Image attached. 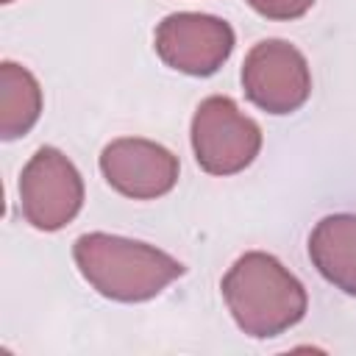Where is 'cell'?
<instances>
[{"instance_id":"1","label":"cell","mask_w":356,"mask_h":356,"mask_svg":"<svg viewBox=\"0 0 356 356\" xmlns=\"http://www.w3.org/2000/svg\"><path fill=\"white\" fill-rule=\"evenodd\" d=\"M236 323L253 337H275L303 317V286L264 253L242 256L222 281Z\"/></svg>"},{"instance_id":"2","label":"cell","mask_w":356,"mask_h":356,"mask_svg":"<svg viewBox=\"0 0 356 356\" xmlns=\"http://www.w3.org/2000/svg\"><path fill=\"white\" fill-rule=\"evenodd\" d=\"M195 159L206 172L228 175L248 167L261 145L259 125L239 114L234 100L209 97L192 122Z\"/></svg>"},{"instance_id":"3","label":"cell","mask_w":356,"mask_h":356,"mask_svg":"<svg viewBox=\"0 0 356 356\" xmlns=\"http://www.w3.org/2000/svg\"><path fill=\"white\" fill-rule=\"evenodd\" d=\"M242 83L248 97L273 114H289L309 97V72L303 56L278 39L259 42L248 53Z\"/></svg>"},{"instance_id":"4","label":"cell","mask_w":356,"mask_h":356,"mask_svg":"<svg viewBox=\"0 0 356 356\" xmlns=\"http://www.w3.org/2000/svg\"><path fill=\"white\" fill-rule=\"evenodd\" d=\"M25 217L44 231H56L72 220L81 206V178L75 167L53 147H42L19 181Z\"/></svg>"},{"instance_id":"5","label":"cell","mask_w":356,"mask_h":356,"mask_svg":"<svg viewBox=\"0 0 356 356\" xmlns=\"http://www.w3.org/2000/svg\"><path fill=\"white\" fill-rule=\"evenodd\" d=\"M78 245L95 250L97 256L108 259V261H120L122 270H97V273H89L83 275L86 281H92L106 298H117V300H145L150 295H156L167 281H172L175 275L184 273V264L181 261H172V264H161V267H134L136 261L147 259L153 253V248L142 245V242H128V239H120V236H106V234H86L78 239Z\"/></svg>"},{"instance_id":"6","label":"cell","mask_w":356,"mask_h":356,"mask_svg":"<svg viewBox=\"0 0 356 356\" xmlns=\"http://www.w3.org/2000/svg\"><path fill=\"white\" fill-rule=\"evenodd\" d=\"M234 47V31L206 14H170L156 31L159 56L189 75H211Z\"/></svg>"},{"instance_id":"7","label":"cell","mask_w":356,"mask_h":356,"mask_svg":"<svg viewBox=\"0 0 356 356\" xmlns=\"http://www.w3.org/2000/svg\"><path fill=\"white\" fill-rule=\"evenodd\" d=\"M100 167L106 181L128 197L164 195L178 178L175 159L164 147L142 139H120L108 145L100 156Z\"/></svg>"},{"instance_id":"8","label":"cell","mask_w":356,"mask_h":356,"mask_svg":"<svg viewBox=\"0 0 356 356\" xmlns=\"http://www.w3.org/2000/svg\"><path fill=\"white\" fill-rule=\"evenodd\" d=\"M309 256L314 259L317 270L334 281L337 286H342L345 292H350V281H353V261H356V248H345V242L334 234V228L323 220L317 225V231L309 239Z\"/></svg>"},{"instance_id":"9","label":"cell","mask_w":356,"mask_h":356,"mask_svg":"<svg viewBox=\"0 0 356 356\" xmlns=\"http://www.w3.org/2000/svg\"><path fill=\"white\" fill-rule=\"evenodd\" d=\"M248 3L270 19H292L300 17L314 0H248Z\"/></svg>"}]
</instances>
